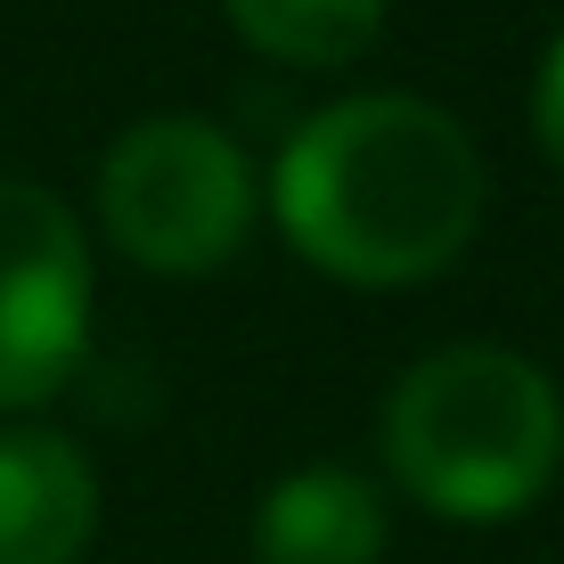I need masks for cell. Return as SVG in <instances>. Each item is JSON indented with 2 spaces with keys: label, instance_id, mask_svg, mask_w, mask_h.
Wrapping results in <instances>:
<instances>
[{
  "label": "cell",
  "instance_id": "cell-5",
  "mask_svg": "<svg viewBox=\"0 0 564 564\" xmlns=\"http://www.w3.org/2000/svg\"><path fill=\"white\" fill-rule=\"evenodd\" d=\"M99 475L57 425H0V564H83Z\"/></svg>",
  "mask_w": 564,
  "mask_h": 564
},
{
  "label": "cell",
  "instance_id": "cell-2",
  "mask_svg": "<svg viewBox=\"0 0 564 564\" xmlns=\"http://www.w3.org/2000/svg\"><path fill=\"white\" fill-rule=\"evenodd\" d=\"M377 451L425 516L508 523L564 466V393L508 344H451L384 393Z\"/></svg>",
  "mask_w": 564,
  "mask_h": 564
},
{
  "label": "cell",
  "instance_id": "cell-7",
  "mask_svg": "<svg viewBox=\"0 0 564 564\" xmlns=\"http://www.w3.org/2000/svg\"><path fill=\"white\" fill-rule=\"evenodd\" d=\"M221 9L254 57L295 66V74H327L377 50L393 0H221Z\"/></svg>",
  "mask_w": 564,
  "mask_h": 564
},
{
  "label": "cell",
  "instance_id": "cell-6",
  "mask_svg": "<svg viewBox=\"0 0 564 564\" xmlns=\"http://www.w3.org/2000/svg\"><path fill=\"white\" fill-rule=\"evenodd\" d=\"M393 508L360 466H295L254 508V564H384Z\"/></svg>",
  "mask_w": 564,
  "mask_h": 564
},
{
  "label": "cell",
  "instance_id": "cell-3",
  "mask_svg": "<svg viewBox=\"0 0 564 564\" xmlns=\"http://www.w3.org/2000/svg\"><path fill=\"white\" fill-rule=\"evenodd\" d=\"M254 155L205 115H140L99 155V229L155 279H205L254 238Z\"/></svg>",
  "mask_w": 564,
  "mask_h": 564
},
{
  "label": "cell",
  "instance_id": "cell-4",
  "mask_svg": "<svg viewBox=\"0 0 564 564\" xmlns=\"http://www.w3.org/2000/svg\"><path fill=\"white\" fill-rule=\"evenodd\" d=\"M90 368V238L42 181H0V410H42Z\"/></svg>",
  "mask_w": 564,
  "mask_h": 564
},
{
  "label": "cell",
  "instance_id": "cell-8",
  "mask_svg": "<svg viewBox=\"0 0 564 564\" xmlns=\"http://www.w3.org/2000/svg\"><path fill=\"white\" fill-rule=\"evenodd\" d=\"M532 140L564 172V33L549 42V57H540V74H532Z\"/></svg>",
  "mask_w": 564,
  "mask_h": 564
},
{
  "label": "cell",
  "instance_id": "cell-1",
  "mask_svg": "<svg viewBox=\"0 0 564 564\" xmlns=\"http://www.w3.org/2000/svg\"><path fill=\"white\" fill-rule=\"evenodd\" d=\"M482 148L417 90H352L303 115L270 172L286 246L344 286H425L482 229Z\"/></svg>",
  "mask_w": 564,
  "mask_h": 564
}]
</instances>
